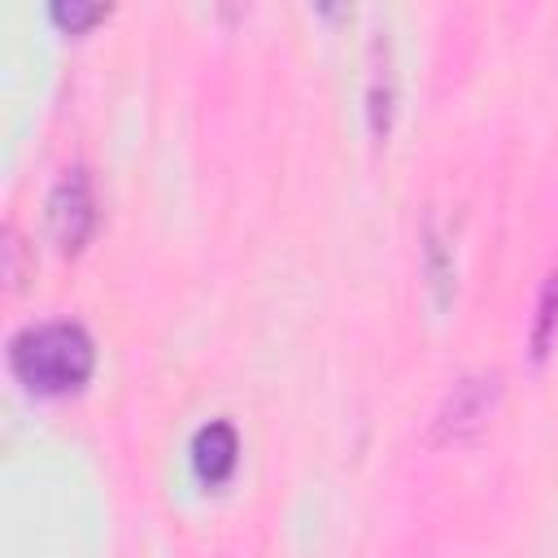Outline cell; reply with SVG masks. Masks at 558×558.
I'll use <instances>...</instances> for the list:
<instances>
[{
  "label": "cell",
  "instance_id": "cell-3",
  "mask_svg": "<svg viewBox=\"0 0 558 558\" xmlns=\"http://www.w3.org/2000/svg\"><path fill=\"white\" fill-rule=\"evenodd\" d=\"M497 401H501V371H471V375H462L445 392V401H440V410L432 418L436 440H471L493 418Z\"/></svg>",
  "mask_w": 558,
  "mask_h": 558
},
{
  "label": "cell",
  "instance_id": "cell-1",
  "mask_svg": "<svg viewBox=\"0 0 558 558\" xmlns=\"http://www.w3.org/2000/svg\"><path fill=\"white\" fill-rule=\"evenodd\" d=\"M9 371L31 392L65 397V392H78L92 379L96 344H92L83 323H70V318L31 323L9 340Z\"/></svg>",
  "mask_w": 558,
  "mask_h": 558
},
{
  "label": "cell",
  "instance_id": "cell-2",
  "mask_svg": "<svg viewBox=\"0 0 558 558\" xmlns=\"http://www.w3.org/2000/svg\"><path fill=\"white\" fill-rule=\"evenodd\" d=\"M100 222V205H96V187L92 174L83 166L61 170V179L48 192V235L61 253H78L92 231Z\"/></svg>",
  "mask_w": 558,
  "mask_h": 558
},
{
  "label": "cell",
  "instance_id": "cell-4",
  "mask_svg": "<svg viewBox=\"0 0 558 558\" xmlns=\"http://www.w3.org/2000/svg\"><path fill=\"white\" fill-rule=\"evenodd\" d=\"M392 118H397L392 44L384 39V31H375V39H371V74H366V122H371V135L384 140L392 131Z\"/></svg>",
  "mask_w": 558,
  "mask_h": 558
},
{
  "label": "cell",
  "instance_id": "cell-5",
  "mask_svg": "<svg viewBox=\"0 0 558 558\" xmlns=\"http://www.w3.org/2000/svg\"><path fill=\"white\" fill-rule=\"evenodd\" d=\"M235 462H240V436L227 418H214L192 436V471L205 484H227Z\"/></svg>",
  "mask_w": 558,
  "mask_h": 558
},
{
  "label": "cell",
  "instance_id": "cell-6",
  "mask_svg": "<svg viewBox=\"0 0 558 558\" xmlns=\"http://www.w3.org/2000/svg\"><path fill=\"white\" fill-rule=\"evenodd\" d=\"M423 266H427V283L436 292V305H449L453 301V283H458L453 279L458 266H453V244H449V235H445V227L436 218L423 222Z\"/></svg>",
  "mask_w": 558,
  "mask_h": 558
},
{
  "label": "cell",
  "instance_id": "cell-7",
  "mask_svg": "<svg viewBox=\"0 0 558 558\" xmlns=\"http://www.w3.org/2000/svg\"><path fill=\"white\" fill-rule=\"evenodd\" d=\"M554 340H558V270L545 275L541 296H536V318H532V331H527V349H532V357L545 362L549 349H554Z\"/></svg>",
  "mask_w": 558,
  "mask_h": 558
},
{
  "label": "cell",
  "instance_id": "cell-8",
  "mask_svg": "<svg viewBox=\"0 0 558 558\" xmlns=\"http://www.w3.org/2000/svg\"><path fill=\"white\" fill-rule=\"evenodd\" d=\"M109 13V4H100V0H52V17L65 26V31H83V26H92V22H100Z\"/></svg>",
  "mask_w": 558,
  "mask_h": 558
}]
</instances>
